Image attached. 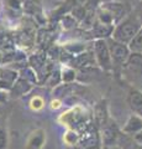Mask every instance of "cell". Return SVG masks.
Segmentation results:
<instances>
[{
	"label": "cell",
	"mask_w": 142,
	"mask_h": 149,
	"mask_svg": "<svg viewBox=\"0 0 142 149\" xmlns=\"http://www.w3.org/2000/svg\"><path fill=\"white\" fill-rule=\"evenodd\" d=\"M129 50L132 51V52H136V54H142V27L137 31L135 37L131 40Z\"/></svg>",
	"instance_id": "obj_11"
},
{
	"label": "cell",
	"mask_w": 142,
	"mask_h": 149,
	"mask_svg": "<svg viewBox=\"0 0 142 149\" xmlns=\"http://www.w3.org/2000/svg\"><path fill=\"white\" fill-rule=\"evenodd\" d=\"M108 47H109V52L111 56V60L114 62H116L119 65H125L130 56V50L129 46L121 42H117L114 39L108 41Z\"/></svg>",
	"instance_id": "obj_3"
},
{
	"label": "cell",
	"mask_w": 142,
	"mask_h": 149,
	"mask_svg": "<svg viewBox=\"0 0 142 149\" xmlns=\"http://www.w3.org/2000/svg\"><path fill=\"white\" fill-rule=\"evenodd\" d=\"M62 22H63V27H64V29H71V27H73L75 25V19L73 16L67 15V16L63 17Z\"/></svg>",
	"instance_id": "obj_16"
},
{
	"label": "cell",
	"mask_w": 142,
	"mask_h": 149,
	"mask_svg": "<svg viewBox=\"0 0 142 149\" xmlns=\"http://www.w3.org/2000/svg\"><path fill=\"white\" fill-rule=\"evenodd\" d=\"M91 60H93V56H91L90 52H80L75 57H73L71 63L73 67H83L89 65L91 62Z\"/></svg>",
	"instance_id": "obj_9"
},
{
	"label": "cell",
	"mask_w": 142,
	"mask_h": 149,
	"mask_svg": "<svg viewBox=\"0 0 142 149\" xmlns=\"http://www.w3.org/2000/svg\"><path fill=\"white\" fill-rule=\"evenodd\" d=\"M126 71L134 77H142V54H131L125 62Z\"/></svg>",
	"instance_id": "obj_4"
},
{
	"label": "cell",
	"mask_w": 142,
	"mask_h": 149,
	"mask_svg": "<svg viewBox=\"0 0 142 149\" xmlns=\"http://www.w3.org/2000/svg\"><path fill=\"white\" fill-rule=\"evenodd\" d=\"M140 130H142V118L139 116H131L127 120L126 125L123 127V132L126 134L134 136V134L139 133Z\"/></svg>",
	"instance_id": "obj_8"
},
{
	"label": "cell",
	"mask_w": 142,
	"mask_h": 149,
	"mask_svg": "<svg viewBox=\"0 0 142 149\" xmlns=\"http://www.w3.org/2000/svg\"><path fill=\"white\" fill-rule=\"evenodd\" d=\"M93 32L95 34V36H98V37H106L113 34V26L97 21V22H94V25H93Z\"/></svg>",
	"instance_id": "obj_10"
},
{
	"label": "cell",
	"mask_w": 142,
	"mask_h": 149,
	"mask_svg": "<svg viewBox=\"0 0 142 149\" xmlns=\"http://www.w3.org/2000/svg\"><path fill=\"white\" fill-rule=\"evenodd\" d=\"M102 1L103 0H86V4H88V5H98V4Z\"/></svg>",
	"instance_id": "obj_18"
},
{
	"label": "cell",
	"mask_w": 142,
	"mask_h": 149,
	"mask_svg": "<svg viewBox=\"0 0 142 149\" xmlns=\"http://www.w3.org/2000/svg\"><path fill=\"white\" fill-rule=\"evenodd\" d=\"M105 149H120V148H117V147H116V148H115V147H114V148H111V147H109V148H105Z\"/></svg>",
	"instance_id": "obj_20"
},
{
	"label": "cell",
	"mask_w": 142,
	"mask_h": 149,
	"mask_svg": "<svg viewBox=\"0 0 142 149\" xmlns=\"http://www.w3.org/2000/svg\"><path fill=\"white\" fill-rule=\"evenodd\" d=\"M30 104H31V108H32V109H35V111H40V109H42V108H43V106H45V101H43L42 97L35 96L34 98L31 100Z\"/></svg>",
	"instance_id": "obj_14"
},
{
	"label": "cell",
	"mask_w": 142,
	"mask_h": 149,
	"mask_svg": "<svg viewBox=\"0 0 142 149\" xmlns=\"http://www.w3.org/2000/svg\"><path fill=\"white\" fill-rule=\"evenodd\" d=\"M116 146L120 149H142V146H140V144L132 138V136H129V134H126V133L125 134L119 133Z\"/></svg>",
	"instance_id": "obj_6"
},
{
	"label": "cell",
	"mask_w": 142,
	"mask_h": 149,
	"mask_svg": "<svg viewBox=\"0 0 142 149\" xmlns=\"http://www.w3.org/2000/svg\"><path fill=\"white\" fill-rule=\"evenodd\" d=\"M85 13H86V9L84 5H74V8L72 9L73 17L77 19V20H82L84 17Z\"/></svg>",
	"instance_id": "obj_13"
},
{
	"label": "cell",
	"mask_w": 142,
	"mask_h": 149,
	"mask_svg": "<svg viewBox=\"0 0 142 149\" xmlns=\"http://www.w3.org/2000/svg\"><path fill=\"white\" fill-rule=\"evenodd\" d=\"M63 81L64 82H71L75 78V71L72 68H68V70H64V72H63Z\"/></svg>",
	"instance_id": "obj_15"
},
{
	"label": "cell",
	"mask_w": 142,
	"mask_h": 149,
	"mask_svg": "<svg viewBox=\"0 0 142 149\" xmlns=\"http://www.w3.org/2000/svg\"><path fill=\"white\" fill-rule=\"evenodd\" d=\"M105 104V103H104ZM103 104V102L102 103H99L97 106V109H95V113H97V119H98V122L100 123L104 127L105 124H106L108 122V116H106V109H105V106Z\"/></svg>",
	"instance_id": "obj_12"
},
{
	"label": "cell",
	"mask_w": 142,
	"mask_h": 149,
	"mask_svg": "<svg viewBox=\"0 0 142 149\" xmlns=\"http://www.w3.org/2000/svg\"><path fill=\"white\" fill-rule=\"evenodd\" d=\"M141 29V24L136 17L131 16L125 19L120 25L113 31V39L121 44H130L131 40L135 37L137 31Z\"/></svg>",
	"instance_id": "obj_1"
},
{
	"label": "cell",
	"mask_w": 142,
	"mask_h": 149,
	"mask_svg": "<svg viewBox=\"0 0 142 149\" xmlns=\"http://www.w3.org/2000/svg\"><path fill=\"white\" fill-rule=\"evenodd\" d=\"M61 107V102L59 101H52V108H58Z\"/></svg>",
	"instance_id": "obj_19"
},
{
	"label": "cell",
	"mask_w": 142,
	"mask_h": 149,
	"mask_svg": "<svg viewBox=\"0 0 142 149\" xmlns=\"http://www.w3.org/2000/svg\"><path fill=\"white\" fill-rule=\"evenodd\" d=\"M94 55L97 57L98 63L104 70H110L113 67V60L109 52L108 44L104 39H98L94 42Z\"/></svg>",
	"instance_id": "obj_2"
},
{
	"label": "cell",
	"mask_w": 142,
	"mask_h": 149,
	"mask_svg": "<svg viewBox=\"0 0 142 149\" xmlns=\"http://www.w3.org/2000/svg\"><path fill=\"white\" fill-rule=\"evenodd\" d=\"M119 128L115 122H106V124L103 127V141L105 147L109 148L111 146H115L117 137H119Z\"/></svg>",
	"instance_id": "obj_5"
},
{
	"label": "cell",
	"mask_w": 142,
	"mask_h": 149,
	"mask_svg": "<svg viewBox=\"0 0 142 149\" xmlns=\"http://www.w3.org/2000/svg\"><path fill=\"white\" fill-rule=\"evenodd\" d=\"M132 138L135 139V141L140 144V146H142V130H140L139 133H136V134H134L132 136Z\"/></svg>",
	"instance_id": "obj_17"
},
{
	"label": "cell",
	"mask_w": 142,
	"mask_h": 149,
	"mask_svg": "<svg viewBox=\"0 0 142 149\" xmlns=\"http://www.w3.org/2000/svg\"><path fill=\"white\" fill-rule=\"evenodd\" d=\"M108 1H117V0H108Z\"/></svg>",
	"instance_id": "obj_21"
},
{
	"label": "cell",
	"mask_w": 142,
	"mask_h": 149,
	"mask_svg": "<svg viewBox=\"0 0 142 149\" xmlns=\"http://www.w3.org/2000/svg\"><path fill=\"white\" fill-rule=\"evenodd\" d=\"M129 104L131 109L139 114V117H142V92L137 90H131L129 95Z\"/></svg>",
	"instance_id": "obj_7"
}]
</instances>
